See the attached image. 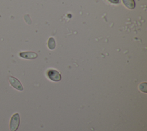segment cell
<instances>
[{"label": "cell", "instance_id": "6da1fadb", "mask_svg": "<svg viewBox=\"0 0 147 131\" xmlns=\"http://www.w3.org/2000/svg\"><path fill=\"white\" fill-rule=\"evenodd\" d=\"M20 125V115L18 113L14 114L10 121L9 128L10 131H16Z\"/></svg>", "mask_w": 147, "mask_h": 131}, {"label": "cell", "instance_id": "7a4b0ae2", "mask_svg": "<svg viewBox=\"0 0 147 131\" xmlns=\"http://www.w3.org/2000/svg\"><path fill=\"white\" fill-rule=\"evenodd\" d=\"M47 75L51 80L54 82H59L61 79L60 74L57 71L53 69H51L48 71Z\"/></svg>", "mask_w": 147, "mask_h": 131}, {"label": "cell", "instance_id": "3957f363", "mask_svg": "<svg viewBox=\"0 0 147 131\" xmlns=\"http://www.w3.org/2000/svg\"><path fill=\"white\" fill-rule=\"evenodd\" d=\"M9 81L10 83V84L14 88L18 91H23L24 88L23 87L21 83V82L16 78L13 76H10L9 78Z\"/></svg>", "mask_w": 147, "mask_h": 131}, {"label": "cell", "instance_id": "277c9868", "mask_svg": "<svg viewBox=\"0 0 147 131\" xmlns=\"http://www.w3.org/2000/svg\"><path fill=\"white\" fill-rule=\"evenodd\" d=\"M20 57L26 59H34L37 57V54L33 52H22L19 53Z\"/></svg>", "mask_w": 147, "mask_h": 131}, {"label": "cell", "instance_id": "5b68a950", "mask_svg": "<svg viewBox=\"0 0 147 131\" xmlns=\"http://www.w3.org/2000/svg\"><path fill=\"white\" fill-rule=\"evenodd\" d=\"M123 3L126 7L129 9H133L135 7V2L134 0H122Z\"/></svg>", "mask_w": 147, "mask_h": 131}, {"label": "cell", "instance_id": "8992f818", "mask_svg": "<svg viewBox=\"0 0 147 131\" xmlns=\"http://www.w3.org/2000/svg\"><path fill=\"white\" fill-rule=\"evenodd\" d=\"M48 48L51 50L55 48L56 43L53 38L51 37L49 38V40L48 42Z\"/></svg>", "mask_w": 147, "mask_h": 131}, {"label": "cell", "instance_id": "52a82bcc", "mask_svg": "<svg viewBox=\"0 0 147 131\" xmlns=\"http://www.w3.org/2000/svg\"><path fill=\"white\" fill-rule=\"evenodd\" d=\"M139 88L141 91L146 93V83H141L139 86Z\"/></svg>", "mask_w": 147, "mask_h": 131}, {"label": "cell", "instance_id": "ba28073f", "mask_svg": "<svg viewBox=\"0 0 147 131\" xmlns=\"http://www.w3.org/2000/svg\"><path fill=\"white\" fill-rule=\"evenodd\" d=\"M109 1H110V2L113 3H115V4H117V3H119L120 2L119 0H108Z\"/></svg>", "mask_w": 147, "mask_h": 131}]
</instances>
